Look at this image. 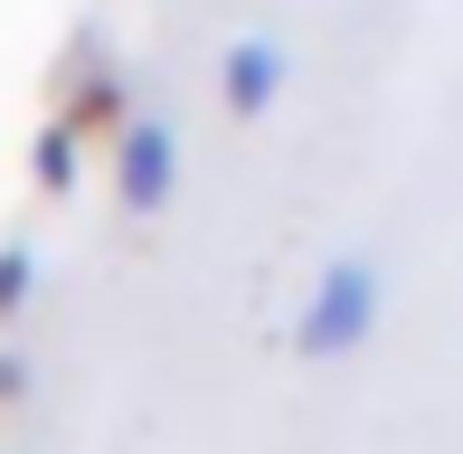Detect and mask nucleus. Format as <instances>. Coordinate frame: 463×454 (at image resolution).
Wrapping results in <instances>:
<instances>
[{"label":"nucleus","instance_id":"f257e3e1","mask_svg":"<svg viewBox=\"0 0 463 454\" xmlns=\"http://www.w3.org/2000/svg\"><path fill=\"white\" fill-rule=\"evenodd\" d=\"M388 332V265L378 256H331L293 303V360L303 369H350Z\"/></svg>","mask_w":463,"mask_h":454},{"label":"nucleus","instance_id":"f03ea898","mask_svg":"<svg viewBox=\"0 0 463 454\" xmlns=\"http://www.w3.org/2000/svg\"><path fill=\"white\" fill-rule=\"evenodd\" d=\"M284 86H293V48L275 29H246V38H227V57H218V105L227 123H265L284 105Z\"/></svg>","mask_w":463,"mask_h":454},{"label":"nucleus","instance_id":"7ed1b4c3","mask_svg":"<svg viewBox=\"0 0 463 454\" xmlns=\"http://www.w3.org/2000/svg\"><path fill=\"white\" fill-rule=\"evenodd\" d=\"M171 190H180V133H171V123H133V133H123V152H114V209L123 218H161V209H171Z\"/></svg>","mask_w":463,"mask_h":454},{"label":"nucleus","instance_id":"20e7f679","mask_svg":"<svg viewBox=\"0 0 463 454\" xmlns=\"http://www.w3.org/2000/svg\"><path fill=\"white\" fill-rule=\"evenodd\" d=\"M29 294H38V246H29V237H10V246H0V322L29 313Z\"/></svg>","mask_w":463,"mask_h":454}]
</instances>
